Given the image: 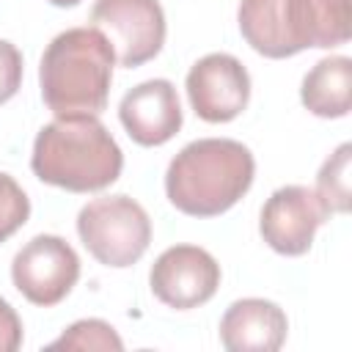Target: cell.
<instances>
[{"instance_id": "obj_1", "label": "cell", "mask_w": 352, "mask_h": 352, "mask_svg": "<svg viewBox=\"0 0 352 352\" xmlns=\"http://www.w3.org/2000/svg\"><path fill=\"white\" fill-rule=\"evenodd\" d=\"M113 63V44L94 25L58 33L38 63L44 104L58 118L99 116L107 107Z\"/></svg>"}, {"instance_id": "obj_2", "label": "cell", "mask_w": 352, "mask_h": 352, "mask_svg": "<svg viewBox=\"0 0 352 352\" xmlns=\"http://www.w3.org/2000/svg\"><path fill=\"white\" fill-rule=\"evenodd\" d=\"M253 173L256 160L245 143L201 138L170 160L165 192L168 201L190 217H217L250 190Z\"/></svg>"}, {"instance_id": "obj_3", "label": "cell", "mask_w": 352, "mask_h": 352, "mask_svg": "<svg viewBox=\"0 0 352 352\" xmlns=\"http://www.w3.org/2000/svg\"><path fill=\"white\" fill-rule=\"evenodd\" d=\"M30 168L44 184L69 192H96L121 176L124 154L96 116H72L38 129Z\"/></svg>"}, {"instance_id": "obj_4", "label": "cell", "mask_w": 352, "mask_h": 352, "mask_svg": "<svg viewBox=\"0 0 352 352\" xmlns=\"http://www.w3.org/2000/svg\"><path fill=\"white\" fill-rule=\"evenodd\" d=\"M242 38L264 58H292L308 47H338L349 41V0H242Z\"/></svg>"}, {"instance_id": "obj_5", "label": "cell", "mask_w": 352, "mask_h": 352, "mask_svg": "<svg viewBox=\"0 0 352 352\" xmlns=\"http://www.w3.org/2000/svg\"><path fill=\"white\" fill-rule=\"evenodd\" d=\"M77 234L85 250L104 267H132L151 242V220L129 195H102L77 214Z\"/></svg>"}, {"instance_id": "obj_6", "label": "cell", "mask_w": 352, "mask_h": 352, "mask_svg": "<svg viewBox=\"0 0 352 352\" xmlns=\"http://www.w3.org/2000/svg\"><path fill=\"white\" fill-rule=\"evenodd\" d=\"M91 25L104 33L118 63L126 69L157 58L165 44V11L160 0H96Z\"/></svg>"}, {"instance_id": "obj_7", "label": "cell", "mask_w": 352, "mask_h": 352, "mask_svg": "<svg viewBox=\"0 0 352 352\" xmlns=\"http://www.w3.org/2000/svg\"><path fill=\"white\" fill-rule=\"evenodd\" d=\"M80 278V256L55 234H38L11 261V280L19 294L41 308L58 305Z\"/></svg>"}, {"instance_id": "obj_8", "label": "cell", "mask_w": 352, "mask_h": 352, "mask_svg": "<svg viewBox=\"0 0 352 352\" xmlns=\"http://www.w3.org/2000/svg\"><path fill=\"white\" fill-rule=\"evenodd\" d=\"M148 286L168 308L190 311L214 297L220 286V264L198 245H173L151 264Z\"/></svg>"}, {"instance_id": "obj_9", "label": "cell", "mask_w": 352, "mask_h": 352, "mask_svg": "<svg viewBox=\"0 0 352 352\" xmlns=\"http://www.w3.org/2000/svg\"><path fill=\"white\" fill-rule=\"evenodd\" d=\"M187 99L198 118L209 124L234 121L250 99V74L239 58L209 52L187 72Z\"/></svg>"}, {"instance_id": "obj_10", "label": "cell", "mask_w": 352, "mask_h": 352, "mask_svg": "<svg viewBox=\"0 0 352 352\" xmlns=\"http://www.w3.org/2000/svg\"><path fill=\"white\" fill-rule=\"evenodd\" d=\"M330 212L319 201L316 190L302 184H286L275 190L261 206L258 231L264 242L280 256H302L314 245V234L327 223Z\"/></svg>"}, {"instance_id": "obj_11", "label": "cell", "mask_w": 352, "mask_h": 352, "mask_svg": "<svg viewBox=\"0 0 352 352\" xmlns=\"http://www.w3.org/2000/svg\"><path fill=\"white\" fill-rule=\"evenodd\" d=\"M118 118L138 146H162L182 129V104L170 80H146L121 96Z\"/></svg>"}, {"instance_id": "obj_12", "label": "cell", "mask_w": 352, "mask_h": 352, "mask_svg": "<svg viewBox=\"0 0 352 352\" xmlns=\"http://www.w3.org/2000/svg\"><path fill=\"white\" fill-rule=\"evenodd\" d=\"M289 319L272 300L245 297L226 308L220 341L228 352H275L283 346Z\"/></svg>"}, {"instance_id": "obj_13", "label": "cell", "mask_w": 352, "mask_h": 352, "mask_svg": "<svg viewBox=\"0 0 352 352\" xmlns=\"http://www.w3.org/2000/svg\"><path fill=\"white\" fill-rule=\"evenodd\" d=\"M300 99L319 118H344L352 107V60L346 55L322 58L302 77Z\"/></svg>"}, {"instance_id": "obj_14", "label": "cell", "mask_w": 352, "mask_h": 352, "mask_svg": "<svg viewBox=\"0 0 352 352\" xmlns=\"http://www.w3.org/2000/svg\"><path fill=\"white\" fill-rule=\"evenodd\" d=\"M316 195L330 214L349 209V143H341L324 160L316 176Z\"/></svg>"}, {"instance_id": "obj_15", "label": "cell", "mask_w": 352, "mask_h": 352, "mask_svg": "<svg viewBox=\"0 0 352 352\" xmlns=\"http://www.w3.org/2000/svg\"><path fill=\"white\" fill-rule=\"evenodd\" d=\"M47 349H124L118 333L102 319H80L60 333Z\"/></svg>"}, {"instance_id": "obj_16", "label": "cell", "mask_w": 352, "mask_h": 352, "mask_svg": "<svg viewBox=\"0 0 352 352\" xmlns=\"http://www.w3.org/2000/svg\"><path fill=\"white\" fill-rule=\"evenodd\" d=\"M30 217V201L14 176L0 170V242L14 236Z\"/></svg>"}, {"instance_id": "obj_17", "label": "cell", "mask_w": 352, "mask_h": 352, "mask_svg": "<svg viewBox=\"0 0 352 352\" xmlns=\"http://www.w3.org/2000/svg\"><path fill=\"white\" fill-rule=\"evenodd\" d=\"M22 69H25L22 66V52L11 41L0 38V104L8 102L19 91Z\"/></svg>"}, {"instance_id": "obj_18", "label": "cell", "mask_w": 352, "mask_h": 352, "mask_svg": "<svg viewBox=\"0 0 352 352\" xmlns=\"http://www.w3.org/2000/svg\"><path fill=\"white\" fill-rule=\"evenodd\" d=\"M22 346V322L16 311L0 297V352H16Z\"/></svg>"}, {"instance_id": "obj_19", "label": "cell", "mask_w": 352, "mask_h": 352, "mask_svg": "<svg viewBox=\"0 0 352 352\" xmlns=\"http://www.w3.org/2000/svg\"><path fill=\"white\" fill-rule=\"evenodd\" d=\"M47 3H52V6H58V8H72V6H80V0H47Z\"/></svg>"}]
</instances>
